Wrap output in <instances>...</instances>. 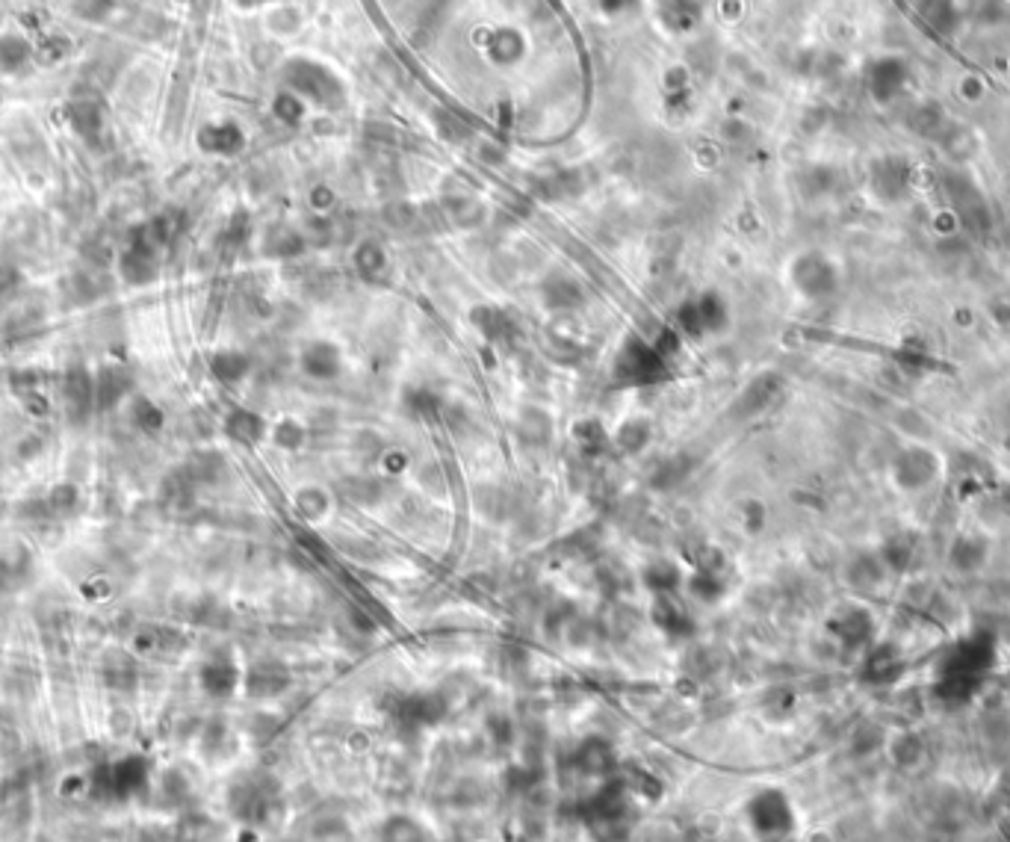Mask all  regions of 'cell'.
<instances>
[{
    "mask_svg": "<svg viewBox=\"0 0 1010 842\" xmlns=\"http://www.w3.org/2000/svg\"><path fill=\"white\" fill-rule=\"evenodd\" d=\"M151 760L145 754H122L104 760L89 775V795L104 804H130L151 792Z\"/></svg>",
    "mask_w": 1010,
    "mask_h": 842,
    "instance_id": "obj_1",
    "label": "cell"
},
{
    "mask_svg": "<svg viewBox=\"0 0 1010 842\" xmlns=\"http://www.w3.org/2000/svg\"><path fill=\"white\" fill-rule=\"evenodd\" d=\"M281 807V789L269 775H243L228 789V810L243 825H263L269 822Z\"/></svg>",
    "mask_w": 1010,
    "mask_h": 842,
    "instance_id": "obj_2",
    "label": "cell"
},
{
    "mask_svg": "<svg viewBox=\"0 0 1010 842\" xmlns=\"http://www.w3.org/2000/svg\"><path fill=\"white\" fill-rule=\"evenodd\" d=\"M940 467H943L940 455L922 447V444H916V447H907L892 458L889 476H892V485H898L904 494H916V491H925L928 485L937 482Z\"/></svg>",
    "mask_w": 1010,
    "mask_h": 842,
    "instance_id": "obj_3",
    "label": "cell"
},
{
    "mask_svg": "<svg viewBox=\"0 0 1010 842\" xmlns=\"http://www.w3.org/2000/svg\"><path fill=\"white\" fill-rule=\"evenodd\" d=\"M748 822L765 840H780L795 828V813L780 789H762L748 804Z\"/></svg>",
    "mask_w": 1010,
    "mask_h": 842,
    "instance_id": "obj_4",
    "label": "cell"
},
{
    "mask_svg": "<svg viewBox=\"0 0 1010 842\" xmlns=\"http://www.w3.org/2000/svg\"><path fill=\"white\" fill-rule=\"evenodd\" d=\"M160 243L145 231V225L127 240L119 255V275L133 287H145L160 275Z\"/></svg>",
    "mask_w": 1010,
    "mask_h": 842,
    "instance_id": "obj_5",
    "label": "cell"
},
{
    "mask_svg": "<svg viewBox=\"0 0 1010 842\" xmlns=\"http://www.w3.org/2000/svg\"><path fill=\"white\" fill-rule=\"evenodd\" d=\"M615 376L627 385H650L665 379V358L644 340H630L615 364Z\"/></svg>",
    "mask_w": 1010,
    "mask_h": 842,
    "instance_id": "obj_6",
    "label": "cell"
},
{
    "mask_svg": "<svg viewBox=\"0 0 1010 842\" xmlns=\"http://www.w3.org/2000/svg\"><path fill=\"white\" fill-rule=\"evenodd\" d=\"M63 408L71 426H86L95 408V373L83 364L68 367L63 376Z\"/></svg>",
    "mask_w": 1010,
    "mask_h": 842,
    "instance_id": "obj_7",
    "label": "cell"
},
{
    "mask_svg": "<svg viewBox=\"0 0 1010 842\" xmlns=\"http://www.w3.org/2000/svg\"><path fill=\"white\" fill-rule=\"evenodd\" d=\"M446 713H449V704H446V698L443 695H438V692H414V695H405V698H399V704H396V710H393V715H396V724L402 727V730H426V727H435V724H441L443 718H446Z\"/></svg>",
    "mask_w": 1010,
    "mask_h": 842,
    "instance_id": "obj_8",
    "label": "cell"
},
{
    "mask_svg": "<svg viewBox=\"0 0 1010 842\" xmlns=\"http://www.w3.org/2000/svg\"><path fill=\"white\" fill-rule=\"evenodd\" d=\"M198 686H201V692L207 698L225 701V698H231L243 686V671H240V665L228 653H219V656H210V659L201 662V668H198Z\"/></svg>",
    "mask_w": 1010,
    "mask_h": 842,
    "instance_id": "obj_9",
    "label": "cell"
},
{
    "mask_svg": "<svg viewBox=\"0 0 1010 842\" xmlns=\"http://www.w3.org/2000/svg\"><path fill=\"white\" fill-rule=\"evenodd\" d=\"M133 393V373L127 364H104L95 370V408L98 414L113 411Z\"/></svg>",
    "mask_w": 1010,
    "mask_h": 842,
    "instance_id": "obj_10",
    "label": "cell"
},
{
    "mask_svg": "<svg viewBox=\"0 0 1010 842\" xmlns=\"http://www.w3.org/2000/svg\"><path fill=\"white\" fill-rule=\"evenodd\" d=\"M290 683H293V677H290L287 665H281L275 659H260L243 674V686H246L249 698H275V695L287 692Z\"/></svg>",
    "mask_w": 1010,
    "mask_h": 842,
    "instance_id": "obj_11",
    "label": "cell"
},
{
    "mask_svg": "<svg viewBox=\"0 0 1010 842\" xmlns=\"http://www.w3.org/2000/svg\"><path fill=\"white\" fill-rule=\"evenodd\" d=\"M573 769L588 775V778H609L618 766L615 751L606 739H585L576 751H573Z\"/></svg>",
    "mask_w": 1010,
    "mask_h": 842,
    "instance_id": "obj_12",
    "label": "cell"
},
{
    "mask_svg": "<svg viewBox=\"0 0 1010 842\" xmlns=\"http://www.w3.org/2000/svg\"><path fill=\"white\" fill-rule=\"evenodd\" d=\"M680 325L689 334H706V331H718L724 325V302L715 293H706L695 302H686L680 308Z\"/></svg>",
    "mask_w": 1010,
    "mask_h": 842,
    "instance_id": "obj_13",
    "label": "cell"
},
{
    "mask_svg": "<svg viewBox=\"0 0 1010 842\" xmlns=\"http://www.w3.org/2000/svg\"><path fill=\"white\" fill-rule=\"evenodd\" d=\"M795 284L807 296H827L836 287V272L830 269V263L821 255H807L795 266Z\"/></svg>",
    "mask_w": 1010,
    "mask_h": 842,
    "instance_id": "obj_14",
    "label": "cell"
},
{
    "mask_svg": "<svg viewBox=\"0 0 1010 842\" xmlns=\"http://www.w3.org/2000/svg\"><path fill=\"white\" fill-rule=\"evenodd\" d=\"M39 506V518L48 520H65L74 518L83 506V494L74 482H57L42 500H36Z\"/></svg>",
    "mask_w": 1010,
    "mask_h": 842,
    "instance_id": "obj_15",
    "label": "cell"
},
{
    "mask_svg": "<svg viewBox=\"0 0 1010 842\" xmlns=\"http://www.w3.org/2000/svg\"><path fill=\"white\" fill-rule=\"evenodd\" d=\"M302 370L311 376V379H334L340 373V352L334 343H325V340H316V343H308L305 352H302Z\"/></svg>",
    "mask_w": 1010,
    "mask_h": 842,
    "instance_id": "obj_16",
    "label": "cell"
},
{
    "mask_svg": "<svg viewBox=\"0 0 1010 842\" xmlns=\"http://www.w3.org/2000/svg\"><path fill=\"white\" fill-rule=\"evenodd\" d=\"M225 435L240 447H254L266 438V423L260 414H254L249 408H234L225 417Z\"/></svg>",
    "mask_w": 1010,
    "mask_h": 842,
    "instance_id": "obj_17",
    "label": "cell"
},
{
    "mask_svg": "<svg viewBox=\"0 0 1010 842\" xmlns=\"http://www.w3.org/2000/svg\"><path fill=\"white\" fill-rule=\"evenodd\" d=\"M127 414H130L133 429L145 438H157L166 429V411L148 396H133L127 405Z\"/></svg>",
    "mask_w": 1010,
    "mask_h": 842,
    "instance_id": "obj_18",
    "label": "cell"
},
{
    "mask_svg": "<svg viewBox=\"0 0 1010 842\" xmlns=\"http://www.w3.org/2000/svg\"><path fill=\"white\" fill-rule=\"evenodd\" d=\"M249 367H252V361L240 349H219L210 358V373L222 385H240L249 376Z\"/></svg>",
    "mask_w": 1010,
    "mask_h": 842,
    "instance_id": "obj_19",
    "label": "cell"
},
{
    "mask_svg": "<svg viewBox=\"0 0 1010 842\" xmlns=\"http://www.w3.org/2000/svg\"><path fill=\"white\" fill-rule=\"evenodd\" d=\"M65 119H68V125H71V130L77 133V136H83V139H98L101 136V128H104V113H101V107L95 104V101H89V98H83V101H71L68 107H65Z\"/></svg>",
    "mask_w": 1010,
    "mask_h": 842,
    "instance_id": "obj_20",
    "label": "cell"
},
{
    "mask_svg": "<svg viewBox=\"0 0 1010 842\" xmlns=\"http://www.w3.org/2000/svg\"><path fill=\"white\" fill-rule=\"evenodd\" d=\"M379 842H432L426 825L408 813H393L381 822Z\"/></svg>",
    "mask_w": 1010,
    "mask_h": 842,
    "instance_id": "obj_21",
    "label": "cell"
},
{
    "mask_svg": "<svg viewBox=\"0 0 1010 842\" xmlns=\"http://www.w3.org/2000/svg\"><path fill=\"white\" fill-rule=\"evenodd\" d=\"M653 621L671 633V636H692L695 624L692 618L683 612V606L677 600H671V594H656V603H653Z\"/></svg>",
    "mask_w": 1010,
    "mask_h": 842,
    "instance_id": "obj_22",
    "label": "cell"
},
{
    "mask_svg": "<svg viewBox=\"0 0 1010 842\" xmlns=\"http://www.w3.org/2000/svg\"><path fill=\"white\" fill-rule=\"evenodd\" d=\"M198 145L207 151V154H237L243 148V130L231 122H222V125H207V128L198 133Z\"/></svg>",
    "mask_w": 1010,
    "mask_h": 842,
    "instance_id": "obj_23",
    "label": "cell"
},
{
    "mask_svg": "<svg viewBox=\"0 0 1010 842\" xmlns=\"http://www.w3.org/2000/svg\"><path fill=\"white\" fill-rule=\"evenodd\" d=\"M33 60L30 45L18 33H3L0 36V71L3 74H18Z\"/></svg>",
    "mask_w": 1010,
    "mask_h": 842,
    "instance_id": "obj_24",
    "label": "cell"
},
{
    "mask_svg": "<svg viewBox=\"0 0 1010 842\" xmlns=\"http://www.w3.org/2000/svg\"><path fill=\"white\" fill-rule=\"evenodd\" d=\"M30 565H33V556L24 544L12 541L0 550V580L6 585L18 583L30 571Z\"/></svg>",
    "mask_w": 1010,
    "mask_h": 842,
    "instance_id": "obj_25",
    "label": "cell"
},
{
    "mask_svg": "<svg viewBox=\"0 0 1010 842\" xmlns=\"http://www.w3.org/2000/svg\"><path fill=\"white\" fill-rule=\"evenodd\" d=\"M680 583H683V574L671 562H656V565H647V571H644V585L653 594H671V591H677Z\"/></svg>",
    "mask_w": 1010,
    "mask_h": 842,
    "instance_id": "obj_26",
    "label": "cell"
},
{
    "mask_svg": "<svg viewBox=\"0 0 1010 842\" xmlns=\"http://www.w3.org/2000/svg\"><path fill=\"white\" fill-rule=\"evenodd\" d=\"M621 780H624L627 789L644 795V798H662V783L644 769H627V775H621Z\"/></svg>",
    "mask_w": 1010,
    "mask_h": 842,
    "instance_id": "obj_27",
    "label": "cell"
},
{
    "mask_svg": "<svg viewBox=\"0 0 1010 842\" xmlns=\"http://www.w3.org/2000/svg\"><path fill=\"white\" fill-rule=\"evenodd\" d=\"M302 438H305V432H302V426H299L296 420H281V423L275 426V432H272V441H275L281 450H296V447L302 444Z\"/></svg>",
    "mask_w": 1010,
    "mask_h": 842,
    "instance_id": "obj_28",
    "label": "cell"
},
{
    "mask_svg": "<svg viewBox=\"0 0 1010 842\" xmlns=\"http://www.w3.org/2000/svg\"><path fill=\"white\" fill-rule=\"evenodd\" d=\"M689 585H692V594L700 600H715L721 594V580L715 571H697Z\"/></svg>",
    "mask_w": 1010,
    "mask_h": 842,
    "instance_id": "obj_29",
    "label": "cell"
},
{
    "mask_svg": "<svg viewBox=\"0 0 1010 842\" xmlns=\"http://www.w3.org/2000/svg\"><path fill=\"white\" fill-rule=\"evenodd\" d=\"M113 12V0H74V15L83 21H104Z\"/></svg>",
    "mask_w": 1010,
    "mask_h": 842,
    "instance_id": "obj_30",
    "label": "cell"
},
{
    "mask_svg": "<svg viewBox=\"0 0 1010 842\" xmlns=\"http://www.w3.org/2000/svg\"><path fill=\"white\" fill-rule=\"evenodd\" d=\"M647 423H641V420H630V423H624V429H621V447H627V450H638V447H644V441H647Z\"/></svg>",
    "mask_w": 1010,
    "mask_h": 842,
    "instance_id": "obj_31",
    "label": "cell"
},
{
    "mask_svg": "<svg viewBox=\"0 0 1010 842\" xmlns=\"http://www.w3.org/2000/svg\"><path fill=\"white\" fill-rule=\"evenodd\" d=\"M181 842H198V840H181Z\"/></svg>",
    "mask_w": 1010,
    "mask_h": 842,
    "instance_id": "obj_32",
    "label": "cell"
},
{
    "mask_svg": "<svg viewBox=\"0 0 1010 842\" xmlns=\"http://www.w3.org/2000/svg\"><path fill=\"white\" fill-rule=\"evenodd\" d=\"M0 275H3V269H0Z\"/></svg>",
    "mask_w": 1010,
    "mask_h": 842,
    "instance_id": "obj_33",
    "label": "cell"
}]
</instances>
